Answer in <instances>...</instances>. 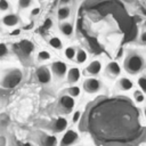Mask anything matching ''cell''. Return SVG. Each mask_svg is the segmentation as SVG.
<instances>
[{
  "mask_svg": "<svg viewBox=\"0 0 146 146\" xmlns=\"http://www.w3.org/2000/svg\"><path fill=\"white\" fill-rule=\"evenodd\" d=\"M88 113V131L95 140L108 146H127L143 136L144 125L138 108L128 98H105Z\"/></svg>",
  "mask_w": 146,
  "mask_h": 146,
  "instance_id": "cell-1",
  "label": "cell"
},
{
  "mask_svg": "<svg viewBox=\"0 0 146 146\" xmlns=\"http://www.w3.org/2000/svg\"><path fill=\"white\" fill-rule=\"evenodd\" d=\"M145 67V58L138 52H130L124 59V70L131 75L140 73Z\"/></svg>",
  "mask_w": 146,
  "mask_h": 146,
  "instance_id": "cell-2",
  "label": "cell"
},
{
  "mask_svg": "<svg viewBox=\"0 0 146 146\" xmlns=\"http://www.w3.org/2000/svg\"><path fill=\"white\" fill-rule=\"evenodd\" d=\"M22 79H23V72L17 67H13V68L7 70L3 73L0 80V84L2 88L13 89L21 83Z\"/></svg>",
  "mask_w": 146,
  "mask_h": 146,
  "instance_id": "cell-3",
  "label": "cell"
},
{
  "mask_svg": "<svg viewBox=\"0 0 146 146\" xmlns=\"http://www.w3.org/2000/svg\"><path fill=\"white\" fill-rule=\"evenodd\" d=\"M82 88L87 94H96L102 89V81L96 76H89L83 81Z\"/></svg>",
  "mask_w": 146,
  "mask_h": 146,
  "instance_id": "cell-4",
  "label": "cell"
},
{
  "mask_svg": "<svg viewBox=\"0 0 146 146\" xmlns=\"http://www.w3.org/2000/svg\"><path fill=\"white\" fill-rule=\"evenodd\" d=\"M79 133L78 131H75L74 129H67L63 137L60 138V141H59V146H73L78 143L79 140Z\"/></svg>",
  "mask_w": 146,
  "mask_h": 146,
  "instance_id": "cell-5",
  "label": "cell"
},
{
  "mask_svg": "<svg viewBox=\"0 0 146 146\" xmlns=\"http://www.w3.org/2000/svg\"><path fill=\"white\" fill-rule=\"evenodd\" d=\"M35 75H36V80L41 83V84H48L51 82L52 79V72L51 70H49L47 66H39L35 71Z\"/></svg>",
  "mask_w": 146,
  "mask_h": 146,
  "instance_id": "cell-6",
  "label": "cell"
},
{
  "mask_svg": "<svg viewBox=\"0 0 146 146\" xmlns=\"http://www.w3.org/2000/svg\"><path fill=\"white\" fill-rule=\"evenodd\" d=\"M59 107L65 113H71L75 107V98L71 97L67 94H64L59 97Z\"/></svg>",
  "mask_w": 146,
  "mask_h": 146,
  "instance_id": "cell-7",
  "label": "cell"
},
{
  "mask_svg": "<svg viewBox=\"0 0 146 146\" xmlns=\"http://www.w3.org/2000/svg\"><path fill=\"white\" fill-rule=\"evenodd\" d=\"M67 71H68V68H67V65H66L65 62H63L60 59L52 62V64H51V72H52V74L56 78L63 79L64 76H66Z\"/></svg>",
  "mask_w": 146,
  "mask_h": 146,
  "instance_id": "cell-8",
  "label": "cell"
},
{
  "mask_svg": "<svg viewBox=\"0 0 146 146\" xmlns=\"http://www.w3.org/2000/svg\"><path fill=\"white\" fill-rule=\"evenodd\" d=\"M121 66H120V64L116 62V60H112V62H110L107 65H106V67H105V74L108 76V78H111V79H115V78H117L120 74H121Z\"/></svg>",
  "mask_w": 146,
  "mask_h": 146,
  "instance_id": "cell-9",
  "label": "cell"
},
{
  "mask_svg": "<svg viewBox=\"0 0 146 146\" xmlns=\"http://www.w3.org/2000/svg\"><path fill=\"white\" fill-rule=\"evenodd\" d=\"M102 68H103V65H102V62L98 60V59H94L91 60L88 66L86 67L84 72L86 74H88L89 76H97L100 72H102Z\"/></svg>",
  "mask_w": 146,
  "mask_h": 146,
  "instance_id": "cell-10",
  "label": "cell"
},
{
  "mask_svg": "<svg viewBox=\"0 0 146 146\" xmlns=\"http://www.w3.org/2000/svg\"><path fill=\"white\" fill-rule=\"evenodd\" d=\"M67 125H68V121L65 116H58L54 123H52V130L56 133H60V132H65L67 130Z\"/></svg>",
  "mask_w": 146,
  "mask_h": 146,
  "instance_id": "cell-11",
  "label": "cell"
},
{
  "mask_svg": "<svg viewBox=\"0 0 146 146\" xmlns=\"http://www.w3.org/2000/svg\"><path fill=\"white\" fill-rule=\"evenodd\" d=\"M81 79V71L79 67H71L68 68L67 73H66V81L71 84L76 83L79 80Z\"/></svg>",
  "mask_w": 146,
  "mask_h": 146,
  "instance_id": "cell-12",
  "label": "cell"
},
{
  "mask_svg": "<svg viewBox=\"0 0 146 146\" xmlns=\"http://www.w3.org/2000/svg\"><path fill=\"white\" fill-rule=\"evenodd\" d=\"M117 88L121 90V91H130L132 88H133V82L130 78L128 76H121L119 80H117Z\"/></svg>",
  "mask_w": 146,
  "mask_h": 146,
  "instance_id": "cell-13",
  "label": "cell"
},
{
  "mask_svg": "<svg viewBox=\"0 0 146 146\" xmlns=\"http://www.w3.org/2000/svg\"><path fill=\"white\" fill-rule=\"evenodd\" d=\"M19 19H18V16L15 15V14H7L2 17V23L3 25L8 26V27H14L18 24Z\"/></svg>",
  "mask_w": 146,
  "mask_h": 146,
  "instance_id": "cell-14",
  "label": "cell"
},
{
  "mask_svg": "<svg viewBox=\"0 0 146 146\" xmlns=\"http://www.w3.org/2000/svg\"><path fill=\"white\" fill-rule=\"evenodd\" d=\"M59 30H60L62 34L65 35V36H67V38H71V36L73 35V32H74L73 25H72L71 23H68V22L62 23V24L59 25Z\"/></svg>",
  "mask_w": 146,
  "mask_h": 146,
  "instance_id": "cell-15",
  "label": "cell"
},
{
  "mask_svg": "<svg viewBox=\"0 0 146 146\" xmlns=\"http://www.w3.org/2000/svg\"><path fill=\"white\" fill-rule=\"evenodd\" d=\"M41 145L42 146H57L58 139L55 135H46L41 139Z\"/></svg>",
  "mask_w": 146,
  "mask_h": 146,
  "instance_id": "cell-16",
  "label": "cell"
},
{
  "mask_svg": "<svg viewBox=\"0 0 146 146\" xmlns=\"http://www.w3.org/2000/svg\"><path fill=\"white\" fill-rule=\"evenodd\" d=\"M87 59H88L87 51L84 49H82V48L76 49V55H75V58H74V60L76 62V64H83V63L87 62Z\"/></svg>",
  "mask_w": 146,
  "mask_h": 146,
  "instance_id": "cell-17",
  "label": "cell"
},
{
  "mask_svg": "<svg viewBox=\"0 0 146 146\" xmlns=\"http://www.w3.org/2000/svg\"><path fill=\"white\" fill-rule=\"evenodd\" d=\"M70 15H71V9H70L68 6H63V7H60V8L58 9V11H57V17H58V19H60V21H64V19L68 18Z\"/></svg>",
  "mask_w": 146,
  "mask_h": 146,
  "instance_id": "cell-18",
  "label": "cell"
},
{
  "mask_svg": "<svg viewBox=\"0 0 146 146\" xmlns=\"http://www.w3.org/2000/svg\"><path fill=\"white\" fill-rule=\"evenodd\" d=\"M49 46L56 50H62L63 49V41L58 36H52L49 39Z\"/></svg>",
  "mask_w": 146,
  "mask_h": 146,
  "instance_id": "cell-19",
  "label": "cell"
},
{
  "mask_svg": "<svg viewBox=\"0 0 146 146\" xmlns=\"http://www.w3.org/2000/svg\"><path fill=\"white\" fill-rule=\"evenodd\" d=\"M145 95H146V94H145L144 91H141L140 89H136V90H133V92H132L133 99H135V102H136L137 104H141V103H144V102L146 100Z\"/></svg>",
  "mask_w": 146,
  "mask_h": 146,
  "instance_id": "cell-20",
  "label": "cell"
},
{
  "mask_svg": "<svg viewBox=\"0 0 146 146\" xmlns=\"http://www.w3.org/2000/svg\"><path fill=\"white\" fill-rule=\"evenodd\" d=\"M65 91H66L65 94L70 95V96L73 97V98H78V97L81 95V88H80L79 86H71V87H68Z\"/></svg>",
  "mask_w": 146,
  "mask_h": 146,
  "instance_id": "cell-21",
  "label": "cell"
},
{
  "mask_svg": "<svg viewBox=\"0 0 146 146\" xmlns=\"http://www.w3.org/2000/svg\"><path fill=\"white\" fill-rule=\"evenodd\" d=\"M75 55H76V49H75L74 47L68 46V47L65 48V50H64V56H65L66 59H68V60H74Z\"/></svg>",
  "mask_w": 146,
  "mask_h": 146,
  "instance_id": "cell-22",
  "label": "cell"
},
{
  "mask_svg": "<svg viewBox=\"0 0 146 146\" xmlns=\"http://www.w3.org/2000/svg\"><path fill=\"white\" fill-rule=\"evenodd\" d=\"M36 58H38L39 62L42 63V62L49 60V59L51 58V55H50V52L47 51V50H40V51L38 52V55H36Z\"/></svg>",
  "mask_w": 146,
  "mask_h": 146,
  "instance_id": "cell-23",
  "label": "cell"
},
{
  "mask_svg": "<svg viewBox=\"0 0 146 146\" xmlns=\"http://www.w3.org/2000/svg\"><path fill=\"white\" fill-rule=\"evenodd\" d=\"M137 84H138L139 89L146 94V75H141V76H139L138 80H137Z\"/></svg>",
  "mask_w": 146,
  "mask_h": 146,
  "instance_id": "cell-24",
  "label": "cell"
},
{
  "mask_svg": "<svg viewBox=\"0 0 146 146\" xmlns=\"http://www.w3.org/2000/svg\"><path fill=\"white\" fill-rule=\"evenodd\" d=\"M81 116H82V112L80 110H76L73 112L72 114V122L73 123H78L80 120H81Z\"/></svg>",
  "mask_w": 146,
  "mask_h": 146,
  "instance_id": "cell-25",
  "label": "cell"
},
{
  "mask_svg": "<svg viewBox=\"0 0 146 146\" xmlns=\"http://www.w3.org/2000/svg\"><path fill=\"white\" fill-rule=\"evenodd\" d=\"M32 5V0H18V7L21 9H26Z\"/></svg>",
  "mask_w": 146,
  "mask_h": 146,
  "instance_id": "cell-26",
  "label": "cell"
},
{
  "mask_svg": "<svg viewBox=\"0 0 146 146\" xmlns=\"http://www.w3.org/2000/svg\"><path fill=\"white\" fill-rule=\"evenodd\" d=\"M9 2L8 0H0V10L1 11H7L9 9Z\"/></svg>",
  "mask_w": 146,
  "mask_h": 146,
  "instance_id": "cell-27",
  "label": "cell"
},
{
  "mask_svg": "<svg viewBox=\"0 0 146 146\" xmlns=\"http://www.w3.org/2000/svg\"><path fill=\"white\" fill-rule=\"evenodd\" d=\"M139 41H140L141 43H145V44H146V31H144V32L140 33V35H139Z\"/></svg>",
  "mask_w": 146,
  "mask_h": 146,
  "instance_id": "cell-28",
  "label": "cell"
},
{
  "mask_svg": "<svg viewBox=\"0 0 146 146\" xmlns=\"http://www.w3.org/2000/svg\"><path fill=\"white\" fill-rule=\"evenodd\" d=\"M51 25H52V21H51L50 18H48V19H46L43 27H44V29H49V27H51Z\"/></svg>",
  "mask_w": 146,
  "mask_h": 146,
  "instance_id": "cell-29",
  "label": "cell"
},
{
  "mask_svg": "<svg viewBox=\"0 0 146 146\" xmlns=\"http://www.w3.org/2000/svg\"><path fill=\"white\" fill-rule=\"evenodd\" d=\"M39 13H40V8L35 7L31 10V16H36V15H39Z\"/></svg>",
  "mask_w": 146,
  "mask_h": 146,
  "instance_id": "cell-30",
  "label": "cell"
},
{
  "mask_svg": "<svg viewBox=\"0 0 146 146\" xmlns=\"http://www.w3.org/2000/svg\"><path fill=\"white\" fill-rule=\"evenodd\" d=\"M17 146H32L31 143H22V141H18L17 143Z\"/></svg>",
  "mask_w": 146,
  "mask_h": 146,
  "instance_id": "cell-31",
  "label": "cell"
},
{
  "mask_svg": "<svg viewBox=\"0 0 146 146\" xmlns=\"http://www.w3.org/2000/svg\"><path fill=\"white\" fill-rule=\"evenodd\" d=\"M71 2H72V0H60V3L64 5V6H67V5H70Z\"/></svg>",
  "mask_w": 146,
  "mask_h": 146,
  "instance_id": "cell-32",
  "label": "cell"
},
{
  "mask_svg": "<svg viewBox=\"0 0 146 146\" xmlns=\"http://www.w3.org/2000/svg\"><path fill=\"white\" fill-rule=\"evenodd\" d=\"M143 115H144V117H145V120H146V106L143 108Z\"/></svg>",
  "mask_w": 146,
  "mask_h": 146,
  "instance_id": "cell-33",
  "label": "cell"
},
{
  "mask_svg": "<svg viewBox=\"0 0 146 146\" xmlns=\"http://www.w3.org/2000/svg\"><path fill=\"white\" fill-rule=\"evenodd\" d=\"M140 10H141V13H144V14L146 15V9H145V8H140Z\"/></svg>",
  "mask_w": 146,
  "mask_h": 146,
  "instance_id": "cell-34",
  "label": "cell"
},
{
  "mask_svg": "<svg viewBox=\"0 0 146 146\" xmlns=\"http://www.w3.org/2000/svg\"><path fill=\"white\" fill-rule=\"evenodd\" d=\"M123 1H124V2H128V3H129V2H132V0H123Z\"/></svg>",
  "mask_w": 146,
  "mask_h": 146,
  "instance_id": "cell-35",
  "label": "cell"
},
{
  "mask_svg": "<svg viewBox=\"0 0 146 146\" xmlns=\"http://www.w3.org/2000/svg\"><path fill=\"white\" fill-rule=\"evenodd\" d=\"M144 26H145V27H146V21H145V22H144Z\"/></svg>",
  "mask_w": 146,
  "mask_h": 146,
  "instance_id": "cell-36",
  "label": "cell"
},
{
  "mask_svg": "<svg viewBox=\"0 0 146 146\" xmlns=\"http://www.w3.org/2000/svg\"><path fill=\"white\" fill-rule=\"evenodd\" d=\"M39 1H43V0H39Z\"/></svg>",
  "mask_w": 146,
  "mask_h": 146,
  "instance_id": "cell-37",
  "label": "cell"
}]
</instances>
